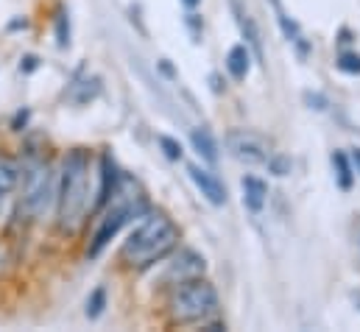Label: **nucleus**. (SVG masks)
Segmentation results:
<instances>
[{
	"label": "nucleus",
	"instance_id": "obj_10",
	"mask_svg": "<svg viewBox=\"0 0 360 332\" xmlns=\"http://www.w3.org/2000/svg\"><path fill=\"white\" fill-rule=\"evenodd\" d=\"M240 187H243V204H246V210L257 215L266 207V201H269V184L260 176H243Z\"/></svg>",
	"mask_w": 360,
	"mask_h": 332
},
{
	"label": "nucleus",
	"instance_id": "obj_18",
	"mask_svg": "<svg viewBox=\"0 0 360 332\" xmlns=\"http://www.w3.org/2000/svg\"><path fill=\"white\" fill-rule=\"evenodd\" d=\"M160 148L165 151V157H168V160H181V154H184V151H181V146L174 140V137H160Z\"/></svg>",
	"mask_w": 360,
	"mask_h": 332
},
{
	"label": "nucleus",
	"instance_id": "obj_17",
	"mask_svg": "<svg viewBox=\"0 0 360 332\" xmlns=\"http://www.w3.org/2000/svg\"><path fill=\"white\" fill-rule=\"evenodd\" d=\"M103 307H106V290L103 288H95L90 293V299H87V316L98 319L103 313Z\"/></svg>",
	"mask_w": 360,
	"mask_h": 332
},
{
	"label": "nucleus",
	"instance_id": "obj_4",
	"mask_svg": "<svg viewBox=\"0 0 360 332\" xmlns=\"http://www.w3.org/2000/svg\"><path fill=\"white\" fill-rule=\"evenodd\" d=\"M215 313H218V290L201 276L176 285L168 302L171 324H198V321L212 319Z\"/></svg>",
	"mask_w": 360,
	"mask_h": 332
},
{
	"label": "nucleus",
	"instance_id": "obj_22",
	"mask_svg": "<svg viewBox=\"0 0 360 332\" xmlns=\"http://www.w3.org/2000/svg\"><path fill=\"white\" fill-rule=\"evenodd\" d=\"M355 302H358V307H360V296H358V299H355Z\"/></svg>",
	"mask_w": 360,
	"mask_h": 332
},
{
	"label": "nucleus",
	"instance_id": "obj_14",
	"mask_svg": "<svg viewBox=\"0 0 360 332\" xmlns=\"http://www.w3.org/2000/svg\"><path fill=\"white\" fill-rule=\"evenodd\" d=\"M190 146H193V151H195L207 165H215V162H218V143H215V137H212L207 129H193V132H190Z\"/></svg>",
	"mask_w": 360,
	"mask_h": 332
},
{
	"label": "nucleus",
	"instance_id": "obj_21",
	"mask_svg": "<svg viewBox=\"0 0 360 332\" xmlns=\"http://www.w3.org/2000/svg\"><path fill=\"white\" fill-rule=\"evenodd\" d=\"M198 3H201V0H181V6H184V8H195Z\"/></svg>",
	"mask_w": 360,
	"mask_h": 332
},
{
	"label": "nucleus",
	"instance_id": "obj_1",
	"mask_svg": "<svg viewBox=\"0 0 360 332\" xmlns=\"http://www.w3.org/2000/svg\"><path fill=\"white\" fill-rule=\"evenodd\" d=\"M98 204V173L92 167V157L87 148H73L65 157L62 181L56 190V221L59 229L73 235L87 212Z\"/></svg>",
	"mask_w": 360,
	"mask_h": 332
},
{
	"label": "nucleus",
	"instance_id": "obj_19",
	"mask_svg": "<svg viewBox=\"0 0 360 332\" xmlns=\"http://www.w3.org/2000/svg\"><path fill=\"white\" fill-rule=\"evenodd\" d=\"M56 25H59V48H68V45H70V25H68V14H59Z\"/></svg>",
	"mask_w": 360,
	"mask_h": 332
},
{
	"label": "nucleus",
	"instance_id": "obj_11",
	"mask_svg": "<svg viewBox=\"0 0 360 332\" xmlns=\"http://www.w3.org/2000/svg\"><path fill=\"white\" fill-rule=\"evenodd\" d=\"M17 184H20V165L11 157H0V215L6 212V204L11 201Z\"/></svg>",
	"mask_w": 360,
	"mask_h": 332
},
{
	"label": "nucleus",
	"instance_id": "obj_7",
	"mask_svg": "<svg viewBox=\"0 0 360 332\" xmlns=\"http://www.w3.org/2000/svg\"><path fill=\"white\" fill-rule=\"evenodd\" d=\"M187 173H190L193 184L198 187V193H201L212 207H224V204H226V190H224L221 179H218L212 170H207V167H201V165H190Z\"/></svg>",
	"mask_w": 360,
	"mask_h": 332
},
{
	"label": "nucleus",
	"instance_id": "obj_2",
	"mask_svg": "<svg viewBox=\"0 0 360 332\" xmlns=\"http://www.w3.org/2000/svg\"><path fill=\"white\" fill-rule=\"evenodd\" d=\"M176 243H179V226L168 215L151 212L123 241L120 262H126L129 268H148V265L165 260L176 249Z\"/></svg>",
	"mask_w": 360,
	"mask_h": 332
},
{
	"label": "nucleus",
	"instance_id": "obj_12",
	"mask_svg": "<svg viewBox=\"0 0 360 332\" xmlns=\"http://www.w3.org/2000/svg\"><path fill=\"white\" fill-rule=\"evenodd\" d=\"M271 6H274V14H276V23H279V31L285 34V39H288V42L299 45V53L304 56V53H307V45H304V37H302L299 23H296V20L282 8V0H271Z\"/></svg>",
	"mask_w": 360,
	"mask_h": 332
},
{
	"label": "nucleus",
	"instance_id": "obj_8",
	"mask_svg": "<svg viewBox=\"0 0 360 332\" xmlns=\"http://www.w3.org/2000/svg\"><path fill=\"white\" fill-rule=\"evenodd\" d=\"M201 274H204V257L195 254V251H181L179 257L171 262L165 279H168L171 285H181V282L195 279V276H201Z\"/></svg>",
	"mask_w": 360,
	"mask_h": 332
},
{
	"label": "nucleus",
	"instance_id": "obj_3",
	"mask_svg": "<svg viewBox=\"0 0 360 332\" xmlns=\"http://www.w3.org/2000/svg\"><path fill=\"white\" fill-rule=\"evenodd\" d=\"M146 201L137 196V184L129 179V176H120V181L112 187V207L109 212L101 218L98 229H95V238H92L90 254L98 257L101 251L106 249V243L137 215H146Z\"/></svg>",
	"mask_w": 360,
	"mask_h": 332
},
{
	"label": "nucleus",
	"instance_id": "obj_5",
	"mask_svg": "<svg viewBox=\"0 0 360 332\" xmlns=\"http://www.w3.org/2000/svg\"><path fill=\"white\" fill-rule=\"evenodd\" d=\"M20 181H22V210L31 218L42 221L51 212V207L56 204L59 184H56L53 167L48 165L45 160H31L28 165L22 167Z\"/></svg>",
	"mask_w": 360,
	"mask_h": 332
},
{
	"label": "nucleus",
	"instance_id": "obj_15",
	"mask_svg": "<svg viewBox=\"0 0 360 332\" xmlns=\"http://www.w3.org/2000/svg\"><path fill=\"white\" fill-rule=\"evenodd\" d=\"M333 167H335V181L341 190H352L355 184V167H352V160L344 154V151H335L333 154Z\"/></svg>",
	"mask_w": 360,
	"mask_h": 332
},
{
	"label": "nucleus",
	"instance_id": "obj_16",
	"mask_svg": "<svg viewBox=\"0 0 360 332\" xmlns=\"http://www.w3.org/2000/svg\"><path fill=\"white\" fill-rule=\"evenodd\" d=\"M335 68L347 76H360V53H352V51H344L335 62Z\"/></svg>",
	"mask_w": 360,
	"mask_h": 332
},
{
	"label": "nucleus",
	"instance_id": "obj_6",
	"mask_svg": "<svg viewBox=\"0 0 360 332\" xmlns=\"http://www.w3.org/2000/svg\"><path fill=\"white\" fill-rule=\"evenodd\" d=\"M226 148L232 151V157L243 165H269L271 146L266 137L249 132V129H232L226 134Z\"/></svg>",
	"mask_w": 360,
	"mask_h": 332
},
{
	"label": "nucleus",
	"instance_id": "obj_13",
	"mask_svg": "<svg viewBox=\"0 0 360 332\" xmlns=\"http://www.w3.org/2000/svg\"><path fill=\"white\" fill-rule=\"evenodd\" d=\"M226 70L235 82H243L252 70V51L249 45H232L229 53H226Z\"/></svg>",
	"mask_w": 360,
	"mask_h": 332
},
{
	"label": "nucleus",
	"instance_id": "obj_9",
	"mask_svg": "<svg viewBox=\"0 0 360 332\" xmlns=\"http://www.w3.org/2000/svg\"><path fill=\"white\" fill-rule=\"evenodd\" d=\"M229 6H232V14H235V20H238V28H240L246 45L255 51L257 62H263V42H260V28H257V23H255L252 14L240 6V0H229Z\"/></svg>",
	"mask_w": 360,
	"mask_h": 332
},
{
	"label": "nucleus",
	"instance_id": "obj_20",
	"mask_svg": "<svg viewBox=\"0 0 360 332\" xmlns=\"http://www.w3.org/2000/svg\"><path fill=\"white\" fill-rule=\"evenodd\" d=\"M352 167H355V173H360V148L352 151Z\"/></svg>",
	"mask_w": 360,
	"mask_h": 332
}]
</instances>
